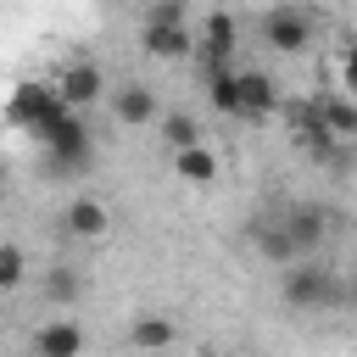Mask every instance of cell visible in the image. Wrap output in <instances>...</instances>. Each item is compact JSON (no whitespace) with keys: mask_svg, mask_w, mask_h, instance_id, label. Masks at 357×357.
Listing matches in <instances>:
<instances>
[{"mask_svg":"<svg viewBox=\"0 0 357 357\" xmlns=\"http://www.w3.org/2000/svg\"><path fill=\"white\" fill-rule=\"evenodd\" d=\"M284 279H279V290H284V307H296V312H324V307H340V279H335V268H324L318 257H296L290 268H279Z\"/></svg>","mask_w":357,"mask_h":357,"instance_id":"6da1fadb","label":"cell"},{"mask_svg":"<svg viewBox=\"0 0 357 357\" xmlns=\"http://www.w3.org/2000/svg\"><path fill=\"white\" fill-rule=\"evenodd\" d=\"M39 139H45L50 173H84V167L95 162V145H89V128H84V112H78V106L56 112V117L39 128Z\"/></svg>","mask_w":357,"mask_h":357,"instance_id":"7a4b0ae2","label":"cell"},{"mask_svg":"<svg viewBox=\"0 0 357 357\" xmlns=\"http://www.w3.org/2000/svg\"><path fill=\"white\" fill-rule=\"evenodd\" d=\"M284 117H290V139H296L301 156H312V162H335V156H340L346 139L324 123L318 100H296V106H284Z\"/></svg>","mask_w":357,"mask_h":357,"instance_id":"3957f363","label":"cell"},{"mask_svg":"<svg viewBox=\"0 0 357 357\" xmlns=\"http://www.w3.org/2000/svg\"><path fill=\"white\" fill-rule=\"evenodd\" d=\"M262 45L279 50V56H301V50L312 45V17L296 11V6H273V11L262 17Z\"/></svg>","mask_w":357,"mask_h":357,"instance_id":"277c9868","label":"cell"},{"mask_svg":"<svg viewBox=\"0 0 357 357\" xmlns=\"http://www.w3.org/2000/svg\"><path fill=\"white\" fill-rule=\"evenodd\" d=\"M56 112H67V100H61L56 84H50V89H45V84H17V95H11V123H17V128H33V134H39Z\"/></svg>","mask_w":357,"mask_h":357,"instance_id":"5b68a950","label":"cell"},{"mask_svg":"<svg viewBox=\"0 0 357 357\" xmlns=\"http://www.w3.org/2000/svg\"><path fill=\"white\" fill-rule=\"evenodd\" d=\"M234 45H240V22H234L229 11H206V17H201V45H195L201 67H206V73H212V67H229Z\"/></svg>","mask_w":357,"mask_h":357,"instance_id":"8992f818","label":"cell"},{"mask_svg":"<svg viewBox=\"0 0 357 357\" xmlns=\"http://www.w3.org/2000/svg\"><path fill=\"white\" fill-rule=\"evenodd\" d=\"M139 45L151 61H184V56H195L201 33H190V22H145Z\"/></svg>","mask_w":357,"mask_h":357,"instance_id":"52a82bcc","label":"cell"},{"mask_svg":"<svg viewBox=\"0 0 357 357\" xmlns=\"http://www.w3.org/2000/svg\"><path fill=\"white\" fill-rule=\"evenodd\" d=\"M251 245H257V257H262L268 268H290V262L301 257V245H296V234H290L284 218H257V223H251Z\"/></svg>","mask_w":357,"mask_h":357,"instance_id":"ba28073f","label":"cell"},{"mask_svg":"<svg viewBox=\"0 0 357 357\" xmlns=\"http://www.w3.org/2000/svg\"><path fill=\"white\" fill-rule=\"evenodd\" d=\"M61 223H67L73 240H106L112 234V206L95 201V195H73L67 212H61Z\"/></svg>","mask_w":357,"mask_h":357,"instance_id":"9c48e42d","label":"cell"},{"mask_svg":"<svg viewBox=\"0 0 357 357\" xmlns=\"http://www.w3.org/2000/svg\"><path fill=\"white\" fill-rule=\"evenodd\" d=\"M56 89H61V100L67 106H78V112H89L100 95H106V73L95 67V61H73L61 78H56Z\"/></svg>","mask_w":357,"mask_h":357,"instance_id":"30bf717a","label":"cell"},{"mask_svg":"<svg viewBox=\"0 0 357 357\" xmlns=\"http://www.w3.org/2000/svg\"><path fill=\"white\" fill-rule=\"evenodd\" d=\"M84 346H89V335L73 318H50V324L33 329V357H78Z\"/></svg>","mask_w":357,"mask_h":357,"instance_id":"8fae6325","label":"cell"},{"mask_svg":"<svg viewBox=\"0 0 357 357\" xmlns=\"http://www.w3.org/2000/svg\"><path fill=\"white\" fill-rule=\"evenodd\" d=\"M240 95H245V123H268L279 112V78L268 73H240Z\"/></svg>","mask_w":357,"mask_h":357,"instance_id":"7c38bea8","label":"cell"},{"mask_svg":"<svg viewBox=\"0 0 357 357\" xmlns=\"http://www.w3.org/2000/svg\"><path fill=\"white\" fill-rule=\"evenodd\" d=\"M128 346L134 351H167V346H178V324L162 318V312H145V318L128 324Z\"/></svg>","mask_w":357,"mask_h":357,"instance_id":"4fadbf2b","label":"cell"},{"mask_svg":"<svg viewBox=\"0 0 357 357\" xmlns=\"http://www.w3.org/2000/svg\"><path fill=\"white\" fill-rule=\"evenodd\" d=\"M206 100H212V112H223V117H245L240 73H229V67H212V73H206Z\"/></svg>","mask_w":357,"mask_h":357,"instance_id":"5bb4252c","label":"cell"},{"mask_svg":"<svg viewBox=\"0 0 357 357\" xmlns=\"http://www.w3.org/2000/svg\"><path fill=\"white\" fill-rule=\"evenodd\" d=\"M112 112H117V123L139 128V123H151V117H156V95H151L145 84H123V89L112 95Z\"/></svg>","mask_w":357,"mask_h":357,"instance_id":"9a60e30c","label":"cell"},{"mask_svg":"<svg viewBox=\"0 0 357 357\" xmlns=\"http://www.w3.org/2000/svg\"><path fill=\"white\" fill-rule=\"evenodd\" d=\"M173 173L184 178V184H212L218 178V156L206 151V145H184V151H173Z\"/></svg>","mask_w":357,"mask_h":357,"instance_id":"2e32d148","label":"cell"},{"mask_svg":"<svg viewBox=\"0 0 357 357\" xmlns=\"http://www.w3.org/2000/svg\"><path fill=\"white\" fill-rule=\"evenodd\" d=\"M39 290H45L50 307H73V301L84 296V273H78L73 262H56V268H45V284H39Z\"/></svg>","mask_w":357,"mask_h":357,"instance_id":"e0dca14e","label":"cell"},{"mask_svg":"<svg viewBox=\"0 0 357 357\" xmlns=\"http://www.w3.org/2000/svg\"><path fill=\"white\" fill-rule=\"evenodd\" d=\"M284 223H290V234H296V245H301V257H318V245H324V212L318 206H296V212H284Z\"/></svg>","mask_w":357,"mask_h":357,"instance_id":"ac0fdd59","label":"cell"},{"mask_svg":"<svg viewBox=\"0 0 357 357\" xmlns=\"http://www.w3.org/2000/svg\"><path fill=\"white\" fill-rule=\"evenodd\" d=\"M318 112H324V123L351 145L357 139V95H318Z\"/></svg>","mask_w":357,"mask_h":357,"instance_id":"d6986e66","label":"cell"},{"mask_svg":"<svg viewBox=\"0 0 357 357\" xmlns=\"http://www.w3.org/2000/svg\"><path fill=\"white\" fill-rule=\"evenodd\" d=\"M162 139H167V151L201 145V123H195L190 112H167V117H162Z\"/></svg>","mask_w":357,"mask_h":357,"instance_id":"ffe728a7","label":"cell"},{"mask_svg":"<svg viewBox=\"0 0 357 357\" xmlns=\"http://www.w3.org/2000/svg\"><path fill=\"white\" fill-rule=\"evenodd\" d=\"M22 279H28V251L17 240H6L0 245V290H17Z\"/></svg>","mask_w":357,"mask_h":357,"instance_id":"44dd1931","label":"cell"},{"mask_svg":"<svg viewBox=\"0 0 357 357\" xmlns=\"http://www.w3.org/2000/svg\"><path fill=\"white\" fill-rule=\"evenodd\" d=\"M145 22H190V0H151Z\"/></svg>","mask_w":357,"mask_h":357,"instance_id":"7402d4cb","label":"cell"},{"mask_svg":"<svg viewBox=\"0 0 357 357\" xmlns=\"http://www.w3.org/2000/svg\"><path fill=\"white\" fill-rule=\"evenodd\" d=\"M340 89L346 95H357V39L346 45V56H340Z\"/></svg>","mask_w":357,"mask_h":357,"instance_id":"603a6c76","label":"cell"}]
</instances>
